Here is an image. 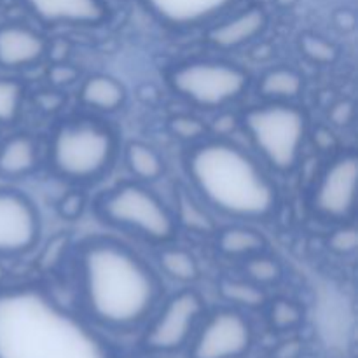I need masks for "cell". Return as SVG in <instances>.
Instances as JSON below:
<instances>
[{"instance_id": "obj_11", "label": "cell", "mask_w": 358, "mask_h": 358, "mask_svg": "<svg viewBox=\"0 0 358 358\" xmlns=\"http://www.w3.org/2000/svg\"><path fill=\"white\" fill-rule=\"evenodd\" d=\"M357 178L358 157L355 154L338 157L317 185L313 199L317 212L329 219H346L355 206Z\"/></svg>"}, {"instance_id": "obj_2", "label": "cell", "mask_w": 358, "mask_h": 358, "mask_svg": "<svg viewBox=\"0 0 358 358\" xmlns=\"http://www.w3.org/2000/svg\"><path fill=\"white\" fill-rule=\"evenodd\" d=\"M79 280L87 313L110 329L142 324L156 306L161 283L143 259L114 240H90L79 250Z\"/></svg>"}, {"instance_id": "obj_35", "label": "cell", "mask_w": 358, "mask_h": 358, "mask_svg": "<svg viewBox=\"0 0 358 358\" xmlns=\"http://www.w3.org/2000/svg\"><path fill=\"white\" fill-rule=\"evenodd\" d=\"M236 128V117L231 114H222L213 121V129H215L219 135H226V133L233 131Z\"/></svg>"}, {"instance_id": "obj_12", "label": "cell", "mask_w": 358, "mask_h": 358, "mask_svg": "<svg viewBox=\"0 0 358 358\" xmlns=\"http://www.w3.org/2000/svg\"><path fill=\"white\" fill-rule=\"evenodd\" d=\"M238 0H145L150 13L177 28L198 27L226 13Z\"/></svg>"}, {"instance_id": "obj_23", "label": "cell", "mask_w": 358, "mask_h": 358, "mask_svg": "<svg viewBox=\"0 0 358 358\" xmlns=\"http://www.w3.org/2000/svg\"><path fill=\"white\" fill-rule=\"evenodd\" d=\"M245 275L257 285H269L282 278V266L275 259L254 254L245 262Z\"/></svg>"}, {"instance_id": "obj_29", "label": "cell", "mask_w": 358, "mask_h": 358, "mask_svg": "<svg viewBox=\"0 0 358 358\" xmlns=\"http://www.w3.org/2000/svg\"><path fill=\"white\" fill-rule=\"evenodd\" d=\"M358 247V231L352 226L336 229L329 238V248L339 255L353 254Z\"/></svg>"}, {"instance_id": "obj_18", "label": "cell", "mask_w": 358, "mask_h": 358, "mask_svg": "<svg viewBox=\"0 0 358 358\" xmlns=\"http://www.w3.org/2000/svg\"><path fill=\"white\" fill-rule=\"evenodd\" d=\"M303 90V77L292 69H273L261 77L259 93L275 100H290L296 98Z\"/></svg>"}, {"instance_id": "obj_7", "label": "cell", "mask_w": 358, "mask_h": 358, "mask_svg": "<svg viewBox=\"0 0 358 358\" xmlns=\"http://www.w3.org/2000/svg\"><path fill=\"white\" fill-rule=\"evenodd\" d=\"M170 83L177 93L199 107L215 108L236 100L248 86V73L222 62H192L175 69Z\"/></svg>"}, {"instance_id": "obj_19", "label": "cell", "mask_w": 358, "mask_h": 358, "mask_svg": "<svg viewBox=\"0 0 358 358\" xmlns=\"http://www.w3.org/2000/svg\"><path fill=\"white\" fill-rule=\"evenodd\" d=\"M126 164L135 177L142 180H157L164 171V163L152 147L131 142L126 147Z\"/></svg>"}, {"instance_id": "obj_37", "label": "cell", "mask_w": 358, "mask_h": 358, "mask_svg": "<svg viewBox=\"0 0 358 358\" xmlns=\"http://www.w3.org/2000/svg\"><path fill=\"white\" fill-rule=\"evenodd\" d=\"M276 2V6H280V7H292V6H296L297 2H299V0H275Z\"/></svg>"}, {"instance_id": "obj_25", "label": "cell", "mask_w": 358, "mask_h": 358, "mask_svg": "<svg viewBox=\"0 0 358 358\" xmlns=\"http://www.w3.org/2000/svg\"><path fill=\"white\" fill-rule=\"evenodd\" d=\"M23 100V86L14 79L0 77V122L16 119Z\"/></svg>"}, {"instance_id": "obj_1", "label": "cell", "mask_w": 358, "mask_h": 358, "mask_svg": "<svg viewBox=\"0 0 358 358\" xmlns=\"http://www.w3.org/2000/svg\"><path fill=\"white\" fill-rule=\"evenodd\" d=\"M0 358H112L83 320L37 287L0 290Z\"/></svg>"}, {"instance_id": "obj_6", "label": "cell", "mask_w": 358, "mask_h": 358, "mask_svg": "<svg viewBox=\"0 0 358 358\" xmlns=\"http://www.w3.org/2000/svg\"><path fill=\"white\" fill-rule=\"evenodd\" d=\"M98 212L112 226L129 229L150 241H166L175 233V219L164 203L138 184H121L98 201Z\"/></svg>"}, {"instance_id": "obj_28", "label": "cell", "mask_w": 358, "mask_h": 358, "mask_svg": "<svg viewBox=\"0 0 358 358\" xmlns=\"http://www.w3.org/2000/svg\"><path fill=\"white\" fill-rule=\"evenodd\" d=\"M168 126H170V131L180 140L201 138L206 131L205 122L194 115H175L170 119Z\"/></svg>"}, {"instance_id": "obj_4", "label": "cell", "mask_w": 358, "mask_h": 358, "mask_svg": "<svg viewBox=\"0 0 358 358\" xmlns=\"http://www.w3.org/2000/svg\"><path fill=\"white\" fill-rule=\"evenodd\" d=\"M115 154V138L90 119L63 122L51 145L52 168L70 180H93L107 171Z\"/></svg>"}, {"instance_id": "obj_13", "label": "cell", "mask_w": 358, "mask_h": 358, "mask_svg": "<svg viewBox=\"0 0 358 358\" xmlns=\"http://www.w3.org/2000/svg\"><path fill=\"white\" fill-rule=\"evenodd\" d=\"M24 6L48 24H96L107 16L103 0H23Z\"/></svg>"}, {"instance_id": "obj_31", "label": "cell", "mask_w": 358, "mask_h": 358, "mask_svg": "<svg viewBox=\"0 0 358 358\" xmlns=\"http://www.w3.org/2000/svg\"><path fill=\"white\" fill-rule=\"evenodd\" d=\"M49 80H51L55 86H69V84L76 83L77 77H79V70L72 65H66V63H58V65L51 66L49 69Z\"/></svg>"}, {"instance_id": "obj_26", "label": "cell", "mask_w": 358, "mask_h": 358, "mask_svg": "<svg viewBox=\"0 0 358 358\" xmlns=\"http://www.w3.org/2000/svg\"><path fill=\"white\" fill-rule=\"evenodd\" d=\"M303 318V311L296 303L289 299H278L273 303L271 311H269V320L271 325L278 331H287V329L296 327Z\"/></svg>"}, {"instance_id": "obj_27", "label": "cell", "mask_w": 358, "mask_h": 358, "mask_svg": "<svg viewBox=\"0 0 358 358\" xmlns=\"http://www.w3.org/2000/svg\"><path fill=\"white\" fill-rule=\"evenodd\" d=\"M178 210H180V219L189 229L194 231H203V233H208L213 229V224L210 220V217L189 198L187 194H180L178 199Z\"/></svg>"}, {"instance_id": "obj_17", "label": "cell", "mask_w": 358, "mask_h": 358, "mask_svg": "<svg viewBox=\"0 0 358 358\" xmlns=\"http://www.w3.org/2000/svg\"><path fill=\"white\" fill-rule=\"evenodd\" d=\"M124 87L115 79L107 76H93L83 84L80 100L96 110L112 112L124 101Z\"/></svg>"}, {"instance_id": "obj_9", "label": "cell", "mask_w": 358, "mask_h": 358, "mask_svg": "<svg viewBox=\"0 0 358 358\" xmlns=\"http://www.w3.org/2000/svg\"><path fill=\"white\" fill-rule=\"evenodd\" d=\"M252 343V329L247 318L233 310L213 313L206 320L192 346V358H236Z\"/></svg>"}, {"instance_id": "obj_33", "label": "cell", "mask_w": 358, "mask_h": 358, "mask_svg": "<svg viewBox=\"0 0 358 358\" xmlns=\"http://www.w3.org/2000/svg\"><path fill=\"white\" fill-rule=\"evenodd\" d=\"M353 117V103L350 100H341L331 108V121L336 126L350 124Z\"/></svg>"}, {"instance_id": "obj_8", "label": "cell", "mask_w": 358, "mask_h": 358, "mask_svg": "<svg viewBox=\"0 0 358 358\" xmlns=\"http://www.w3.org/2000/svg\"><path fill=\"white\" fill-rule=\"evenodd\" d=\"M203 301L194 290H184L164 304L163 311L145 336V346L154 352H171L187 343L199 315Z\"/></svg>"}, {"instance_id": "obj_32", "label": "cell", "mask_w": 358, "mask_h": 358, "mask_svg": "<svg viewBox=\"0 0 358 358\" xmlns=\"http://www.w3.org/2000/svg\"><path fill=\"white\" fill-rule=\"evenodd\" d=\"M65 247H66V236L59 234V236L52 238V240L48 243V247H45L44 254H42V257H41L42 268H52V266L59 261V257H62Z\"/></svg>"}, {"instance_id": "obj_14", "label": "cell", "mask_w": 358, "mask_h": 358, "mask_svg": "<svg viewBox=\"0 0 358 358\" xmlns=\"http://www.w3.org/2000/svg\"><path fill=\"white\" fill-rule=\"evenodd\" d=\"M45 55L42 35L23 24L0 27V66L24 69L38 63Z\"/></svg>"}, {"instance_id": "obj_3", "label": "cell", "mask_w": 358, "mask_h": 358, "mask_svg": "<svg viewBox=\"0 0 358 358\" xmlns=\"http://www.w3.org/2000/svg\"><path fill=\"white\" fill-rule=\"evenodd\" d=\"M187 173L205 201L238 219H264L276 206V187L257 163L234 143L212 140L194 147Z\"/></svg>"}, {"instance_id": "obj_38", "label": "cell", "mask_w": 358, "mask_h": 358, "mask_svg": "<svg viewBox=\"0 0 358 358\" xmlns=\"http://www.w3.org/2000/svg\"><path fill=\"white\" fill-rule=\"evenodd\" d=\"M3 275H6V273H3V268H2V266H0V282H2V280H3Z\"/></svg>"}, {"instance_id": "obj_16", "label": "cell", "mask_w": 358, "mask_h": 358, "mask_svg": "<svg viewBox=\"0 0 358 358\" xmlns=\"http://www.w3.org/2000/svg\"><path fill=\"white\" fill-rule=\"evenodd\" d=\"M37 143L28 135H14L0 145V175L20 178L37 166Z\"/></svg>"}, {"instance_id": "obj_20", "label": "cell", "mask_w": 358, "mask_h": 358, "mask_svg": "<svg viewBox=\"0 0 358 358\" xmlns=\"http://www.w3.org/2000/svg\"><path fill=\"white\" fill-rule=\"evenodd\" d=\"M219 250L231 257L254 255L264 248V238L247 227H229L219 234Z\"/></svg>"}, {"instance_id": "obj_10", "label": "cell", "mask_w": 358, "mask_h": 358, "mask_svg": "<svg viewBox=\"0 0 358 358\" xmlns=\"http://www.w3.org/2000/svg\"><path fill=\"white\" fill-rule=\"evenodd\" d=\"M41 231L38 213L24 194L0 189V257L28 252Z\"/></svg>"}, {"instance_id": "obj_30", "label": "cell", "mask_w": 358, "mask_h": 358, "mask_svg": "<svg viewBox=\"0 0 358 358\" xmlns=\"http://www.w3.org/2000/svg\"><path fill=\"white\" fill-rule=\"evenodd\" d=\"M84 208H86V198L83 192L72 191L69 194L63 196L58 203V212L63 219L76 220L83 215Z\"/></svg>"}, {"instance_id": "obj_5", "label": "cell", "mask_w": 358, "mask_h": 358, "mask_svg": "<svg viewBox=\"0 0 358 358\" xmlns=\"http://www.w3.org/2000/svg\"><path fill=\"white\" fill-rule=\"evenodd\" d=\"M243 124L271 166L280 171L296 166L306 136V115L299 108L283 103L254 107L245 114Z\"/></svg>"}, {"instance_id": "obj_22", "label": "cell", "mask_w": 358, "mask_h": 358, "mask_svg": "<svg viewBox=\"0 0 358 358\" xmlns=\"http://www.w3.org/2000/svg\"><path fill=\"white\" fill-rule=\"evenodd\" d=\"M219 292L229 303L245 308H259L266 303V294L257 283L250 280H231L224 278L219 283Z\"/></svg>"}, {"instance_id": "obj_21", "label": "cell", "mask_w": 358, "mask_h": 358, "mask_svg": "<svg viewBox=\"0 0 358 358\" xmlns=\"http://www.w3.org/2000/svg\"><path fill=\"white\" fill-rule=\"evenodd\" d=\"M161 269L178 282H194L199 275L194 255L182 248H166L157 257Z\"/></svg>"}, {"instance_id": "obj_15", "label": "cell", "mask_w": 358, "mask_h": 358, "mask_svg": "<svg viewBox=\"0 0 358 358\" xmlns=\"http://www.w3.org/2000/svg\"><path fill=\"white\" fill-rule=\"evenodd\" d=\"M268 24V16L261 7H250L224 23L210 28L208 41L222 49L240 48L261 35Z\"/></svg>"}, {"instance_id": "obj_24", "label": "cell", "mask_w": 358, "mask_h": 358, "mask_svg": "<svg viewBox=\"0 0 358 358\" xmlns=\"http://www.w3.org/2000/svg\"><path fill=\"white\" fill-rule=\"evenodd\" d=\"M299 45L303 55L315 63H324V65H327V63H334L339 56V49L336 48V44L329 42L327 38L320 37V35H301Z\"/></svg>"}, {"instance_id": "obj_34", "label": "cell", "mask_w": 358, "mask_h": 358, "mask_svg": "<svg viewBox=\"0 0 358 358\" xmlns=\"http://www.w3.org/2000/svg\"><path fill=\"white\" fill-rule=\"evenodd\" d=\"M334 23L339 30L350 31L355 28L357 17L350 9H339V10H336V14H334Z\"/></svg>"}, {"instance_id": "obj_36", "label": "cell", "mask_w": 358, "mask_h": 358, "mask_svg": "<svg viewBox=\"0 0 358 358\" xmlns=\"http://www.w3.org/2000/svg\"><path fill=\"white\" fill-rule=\"evenodd\" d=\"M315 143L320 149H329V147L334 145V135L327 128H318L315 133Z\"/></svg>"}]
</instances>
